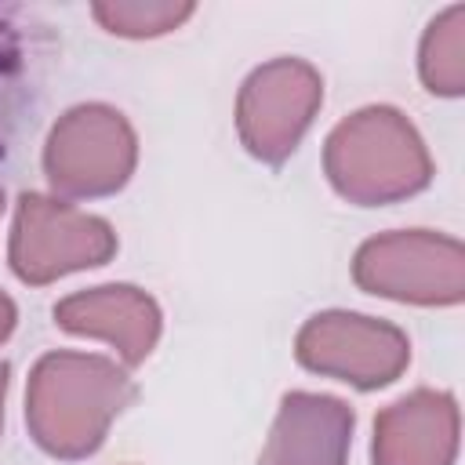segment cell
I'll return each instance as SVG.
<instances>
[{
  "label": "cell",
  "instance_id": "obj_1",
  "mask_svg": "<svg viewBox=\"0 0 465 465\" xmlns=\"http://www.w3.org/2000/svg\"><path fill=\"white\" fill-rule=\"evenodd\" d=\"M131 374L94 352H47L29 371L25 425L29 436L62 461L102 447L109 425L134 403Z\"/></svg>",
  "mask_w": 465,
  "mask_h": 465
},
{
  "label": "cell",
  "instance_id": "obj_2",
  "mask_svg": "<svg viewBox=\"0 0 465 465\" xmlns=\"http://www.w3.org/2000/svg\"><path fill=\"white\" fill-rule=\"evenodd\" d=\"M323 171L341 200L381 207L421 193L432 182V156L400 109L367 105L327 134Z\"/></svg>",
  "mask_w": 465,
  "mask_h": 465
},
{
  "label": "cell",
  "instance_id": "obj_3",
  "mask_svg": "<svg viewBox=\"0 0 465 465\" xmlns=\"http://www.w3.org/2000/svg\"><path fill=\"white\" fill-rule=\"evenodd\" d=\"M360 291L403 305H458L465 298V247L432 229H396L360 243L352 258Z\"/></svg>",
  "mask_w": 465,
  "mask_h": 465
},
{
  "label": "cell",
  "instance_id": "obj_4",
  "mask_svg": "<svg viewBox=\"0 0 465 465\" xmlns=\"http://www.w3.org/2000/svg\"><path fill=\"white\" fill-rule=\"evenodd\" d=\"M138 163V138L113 105L87 102L58 116L44 142V174L62 196H113Z\"/></svg>",
  "mask_w": 465,
  "mask_h": 465
},
{
  "label": "cell",
  "instance_id": "obj_5",
  "mask_svg": "<svg viewBox=\"0 0 465 465\" xmlns=\"http://www.w3.org/2000/svg\"><path fill=\"white\" fill-rule=\"evenodd\" d=\"M116 254V232L105 218L54 196L22 193L11 222L7 262L22 283L44 287L58 276L105 265Z\"/></svg>",
  "mask_w": 465,
  "mask_h": 465
},
{
  "label": "cell",
  "instance_id": "obj_6",
  "mask_svg": "<svg viewBox=\"0 0 465 465\" xmlns=\"http://www.w3.org/2000/svg\"><path fill=\"white\" fill-rule=\"evenodd\" d=\"M294 356L305 371L349 381L363 392L392 385L411 363V341L396 323L327 309L302 323Z\"/></svg>",
  "mask_w": 465,
  "mask_h": 465
},
{
  "label": "cell",
  "instance_id": "obj_7",
  "mask_svg": "<svg viewBox=\"0 0 465 465\" xmlns=\"http://www.w3.org/2000/svg\"><path fill=\"white\" fill-rule=\"evenodd\" d=\"M323 105V76L302 58L258 65L236 98V134L262 163H283Z\"/></svg>",
  "mask_w": 465,
  "mask_h": 465
},
{
  "label": "cell",
  "instance_id": "obj_8",
  "mask_svg": "<svg viewBox=\"0 0 465 465\" xmlns=\"http://www.w3.org/2000/svg\"><path fill=\"white\" fill-rule=\"evenodd\" d=\"M54 323L80 338L109 341L124 367H138L160 341V305L131 283H105L76 291L54 305Z\"/></svg>",
  "mask_w": 465,
  "mask_h": 465
},
{
  "label": "cell",
  "instance_id": "obj_9",
  "mask_svg": "<svg viewBox=\"0 0 465 465\" xmlns=\"http://www.w3.org/2000/svg\"><path fill=\"white\" fill-rule=\"evenodd\" d=\"M458 403L450 392L414 389L374 418V465H454Z\"/></svg>",
  "mask_w": 465,
  "mask_h": 465
},
{
  "label": "cell",
  "instance_id": "obj_10",
  "mask_svg": "<svg viewBox=\"0 0 465 465\" xmlns=\"http://www.w3.org/2000/svg\"><path fill=\"white\" fill-rule=\"evenodd\" d=\"M352 407L327 392H287L272 418L258 465H345Z\"/></svg>",
  "mask_w": 465,
  "mask_h": 465
},
{
  "label": "cell",
  "instance_id": "obj_11",
  "mask_svg": "<svg viewBox=\"0 0 465 465\" xmlns=\"http://www.w3.org/2000/svg\"><path fill=\"white\" fill-rule=\"evenodd\" d=\"M418 73L432 94L458 98L465 91V4L440 11L418 47Z\"/></svg>",
  "mask_w": 465,
  "mask_h": 465
},
{
  "label": "cell",
  "instance_id": "obj_12",
  "mask_svg": "<svg viewBox=\"0 0 465 465\" xmlns=\"http://www.w3.org/2000/svg\"><path fill=\"white\" fill-rule=\"evenodd\" d=\"M196 7L182 4V0H105L94 4L91 15L94 22L113 33V36H127V40H145V36H163L171 29H178Z\"/></svg>",
  "mask_w": 465,
  "mask_h": 465
},
{
  "label": "cell",
  "instance_id": "obj_13",
  "mask_svg": "<svg viewBox=\"0 0 465 465\" xmlns=\"http://www.w3.org/2000/svg\"><path fill=\"white\" fill-rule=\"evenodd\" d=\"M15 320H18V309H15V302L0 291V341H7V334L15 331Z\"/></svg>",
  "mask_w": 465,
  "mask_h": 465
},
{
  "label": "cell",
  "instance_id": "obj_14",
  "mask_svg": "<svg viewBox=\"0 0 465 465\" xmlns=\"http://www.w3.org/2000/svg\"><path fill=\"white\" fill-rule=\"evenodd\" d=\"M4 392H7V363H0V425H4Z\"/></svg>",
  "mask_w": 465,
  "mask_h": 465
},
{
  "label": "cell",
  "instance_id": "obj_15",
  "mask_svg": "<svg viewBox=\"0 0 465 465\" xmlns=\"http://www.w3.org/2000/svg\"><path fill=\"white\" fill-rule=\"evenodd\" d=\"M0 207H4V196H0Z\"/></svg>",
  "mask_w": 465,
  "mask_h": 465
}]
</instances>
